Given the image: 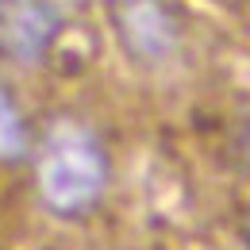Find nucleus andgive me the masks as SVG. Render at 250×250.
I'll list each match as a JSON object with an SVG mask.
<instances>
[{"label": "nucleus", "instance_id": "nucleus-3", "mask_svg": "<svg viewBox=\"0 0 250 250\" xmlns=\"http://www.w3.org/2000/svg\"><path fill=\"white\" fill-rule=\"evenodd\" d=\"M65 16L54 0H0V62L35 69L62 39Z\"/></svg>", "mask_w": 250, "mask_h": 250}, {"label": "nucleus", "instance_id": "nucleus-5", "mask_svg": "<svg viewBox=\"0 0 250 250\" xmlns=\"http://www.w3.org/2000/svg\"><path fill=\"white\" fill-rule=\"evenodd\" d=\"M235 158H239V166L250 173V116L239 124V131H235Z\"/></svg>", "mask_w": 250, "mask_h": 250}, {"label": "nucleus", "instance_id": "nucleus-6", "mask_svg": "<svg viewBox=\"0 0 250 250\" xmlns=\"http://www.w3.org/2000/svg\"><path fill=\"white\" fill-rule=\"evenodd\" d=\"M247 231H250V212H247Z\"/></svg>", "mask_w": 250, "mask_h": 250}, {"label": "nucleus", "instance_id": "nucleus-4", "mask_svg": "<svg viewBox=\"0 0 250 250\" xmlns=\"http://www.w3.org/2000/svg\"><path fill=\"white\" fill-rule=\"evenodd\" d=\"M35 150V131L27 124V112L12 93L8 81H0V166H20Z\"/></svg>", "mask_w": 250, "mask_h": 250}, {"label": "nucleus", "instance_id": "nucleus-1", "mask_svg": "<svg viewBox=\"0 0 250 250\" xmlns=\"http://www.w3.org/2000/svg\"><path fill=\"white\" fill-rule=\"evenodd\" d=\"M35 196L58 219L89 216L108 192V150L85 120H54L35 139Z\"/></svg>", "mask_w": 250, "mask_h": 250}, {"label": "nucleus", "instance_id": "nucleus-2", "mask_svg": "<svg viewBox=\"0 0 250 250\" xmlns=\"http://www.w3.org/2000/svg\"><path fill=\"white\" fill-rule=\"evenodd\" d=\"M108 23L124 58L139 69H162L185 46V20L173 0H116Z\"/></svg>", "mask_w": 250, "mask_h": 250}]
</instances>
